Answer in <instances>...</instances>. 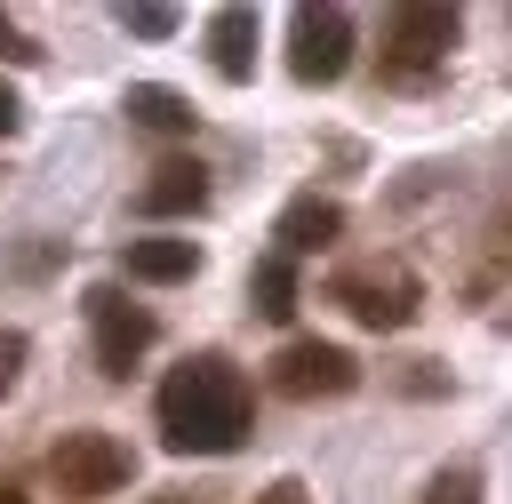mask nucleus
Here are the masks:
<instances>
[{"instance_id":"6e6552de","label":"nucleus","mask_w":512,"mask_h":504,"mask_svg":"<svg viewBox=\"0 0 512 504\" xmlns=\"http://www.w3.org/2000/svg\"><path fill=\"white\" fill-rule=\"evenodd\" d=\"M208 208V168L200 160H160L136 184V216H200Z\"/></svg>"},{"instance_id":"20e7f679","label":"nucleus","mask_w":512,"mask_h":504,"mask_svg":"<svg viewBox=\"0 0 512 504\" xmlns=\"http://www.w3.org/2000/svg\"><path fill=\"white\" fill-rule=\"evenodd\" d=\"M48 480H56L64 496H80V504H104V496H120V488L136 480V456H128V440L80 424V432H64V440L48 448Z\"/></svg>"},{"instance_id":"7ed1b4c3","label":"nucleus","mask_w":512,"mask_h":504,"mask_svg":"<svg viewBox=\"0 0 512 504\" xmlns=\"http://www.w3.org/2000/svg\"><path fill=\"white\" fill-rule=\"evenodd\" d=\"M456 40H464V16L456 8H432V0H400L392 16H384V80H400V88H424L448 56H456Z\"/></svg>"},{"instance_id":"2eb2a0df","label":"nucleus","mask_w":512,"mask_h":504,"mask_svg":"<svg viewBox=\"0 0 512 504\" xmlns=\"http://www.w3.org/2000/svg\"><path fill=\"white\" fill-rule=\"evenodd\" d=\"M416 504H488V496H480V472H472V464H440Z\"/></svg>"},{"instance_id":"9d476101","label":"nucleus","mask_w":512,"mask_h":504,"mask_svg":"<svg viewBox=\"0 0 512 504\" xmlns=\"http://www.w3.org/2000/svg\"><path fill=\"white\" fill-rule=\"evenodd\" d=\"M120 272L128 280H144V288H176V280H192L200 272V240H128L120 248Z\"/></svg>"},{"instance_id":"6ab92c4d","label":"nucleus","mask_w":512,"mask_h":504,"mask_svg":"<svg viewBox=\"0 0 512 504\" xmlns=\"http://www.w3.org/2000/svg\"><path fill=\"white\" fill-rule=\"evenodd\" d=\"M248 504H312V488H304V480H264Z\"/></svg>"},{"instance_id":"f257e3e1","label":"nucleus","mask_w":512,"mask_h":504,"mask_svg":"<svg viewBox=\"0 0 512 504\" xmlns=\"http://www.w3.org/2000/svg\"><path fill=\"white\" fill-rule=\"evenodd\" d=\"M152 424H160V440L176 456H232L248 440V424H256V392L224 352H192V360H176L160 376Z\"/></svg>"},{"instance_id":"0eeeda50","label":"nucleus","mask_w":512,"mask_h":504,"mask_svg":"<svg viewBox=\"0 0 512 504\" xmlns=\"http://www.w3.org/2000/svg\"><path fill=\"white\" fill-rule=\"evenodd\" d=\"M344 64H352V16L328 0H304L296 16H288V72L304 80V88H328V80H344Z\"/></svg>"},{"instance_id":"9b49d317","label":"nucleus","mask_w":512,"mask_h":504,"mask_svg":"<svg viewBox=\"0 0 512 504\" xmlns=\"http://www.w3.org/2000/svg\"><path fill=\"white\" fill-rule=\"evenodd\" d=\"M208 64H216V80H256V8L208 16Z\"/></svg>"},{"instance_id":"a211bd4d","label":"nucleus","mask_w":512,"mask_h":504,"mask_svg":"<svg viewBox=\"0 0 512 504\" xmlns=\"http://www.w3.org/2000/svg\"><path fill=\"white\" fill-rule=\"evenodd\" d=\"M0 64H40V48H32V32L0 8Z\"/></svg>"},{"instance_id":"1a4fd4ad","label":"nucleus","mask_w":512,"mask_h":504,"mask_svg":"<svg viewBox=\"0 0 512 504\" xmlns=\"http://www.w3.org/2000/svg\"><path fill=\"white\" fill-rule=\"evenodd\" d=\"M336 232H344V208H336L328 192H296V200L280 208V224H272L280 256H320V248H328Z\"/></svg>"},{"instance_id":"412c9836","label":"nucleus","mask_w":512,"mask_h":504,"mask_svg":"<svg viewBox=\"0 0 512 504\" xmlns=\"http://www.w3.org/2000/svg\"><path fill=\"white\" fill-rule=\"evenodd\" d=\"M16 120H24V104H16V88H8V80H0V144H8V136H16Z\"/></svg>"},{"instance_id":"5701e85b","label":"nucleus","mask_w":512,"mask_h":504,"mask_svg":"<svg viewBox=\"0 0 512 504\" xmlns=\"http://www.w3.org/2000/svg\"><path fill=\"white\" fill-rule=\"evenodd\" d=\"M0 504H32V496H24V488H0Z\"/></svg>"},{"instance_id":"4468645a","label":"nucleus","mask_w":512,"mask_h":504,"mask_svg":"<svg viewBox=\"0 0 512 504\" xmlns=\"http://www.w3.org/2000/svg\"><path fill=\"white\" fill-rule=\"evenodd\" d=\"M464 296H472V304H480L488 320H512V248H488V256L472 264Z\"/></svg>"},{"instance_id":"f8f14e48","label":"nucleus","mask_w":512,"mask_h":504,"mask_svg":"<svg viewBox=\"0 0 512 504\" xmlns=\"http://www.w3.org/2000/svg\"><path fill=\"white\" fill-rule=\"evenodd\" d=\"M120 112H128L144 136H192V128H200L192 96H176V88H160V80H136V88L120 96Z\"/></svg>"},{"instance_id":"39448f33","label":"nucleus","mask_w":512,"mask_h":504,"mask_svg":"<svg viewBox=\"0 0 512 504\" xmlns=\"http://www.w3.org/2000/svg\"><path fill=\"white\" fill-rule=\"evenodd\" d=\"M264 384H272L280 400H344V392L360 384V360H352L344 344H328V336H288V344L264 360Z\"/></svg>"},{"instance_id":"b1692460","label":"nucleus","mask_w":512,"mask_h":504,"mask_svg":"<svg viewBox=\"0 0 512 504\" xmlns=\"http://www.w3.org/2000/svg\"><path fill=\"white\" fill-rule=\"evenodd\" d=\"M504 232H512V224H504Z\"/></svg>"},{"instance_id":"4be33fe9","label":"nucleus","mask_w":512,"mask_h":504,"mask_svg":"<svg viewBox=\"0 0 512 504\" xmlns=\"http://www.w3.org/2000/svg\"><path fill=\"white\" fill-rule=\"evenodd\" d=\"M152 504H208V496H192V488H160Z\"/></svg>"},{"instance_id":"f3484780","label":"nucleus","mask_w":512,"mask_h":504,"mask_svg":"<svg viewBox=\"0 0 512 504\" xmlns=\"http://www.w3.org/2000/svg\"><path fill=\"white\" fill-rule=\"evenodd\" d=\"M24 360H32V344H24V328H0V400L16 392V376H24Z\"/></svg>"},{"instance_id":"423d86ee","label":"nucleus","mask_w":512,"mask_h":504,"mask_svg":"<svg viewBox=\"0 0 512 504\" xmlns=\"http://www.w3.org/2000/svg\"><path fill=\"white\" fill-rule=\"evenodd\" d=\"M80 312H88V336H96V368L104 376H128L144 352H152V312L144 304H128V288L120 280H96L88 296H80Z\"/></svg>"},{"instance_id":"f03ea898","label":"nucleus","mask_w":512,"mask_h":504,"mask_svg":"<svg viewBox=\"0 0 512 504\" xmlns=\"http://www.w3.org/2000/svg\"><path fill=\"white\" fill-rule=\"evenodd\" d=\"M328 304H344L360 328H408L416 320V304H424V280H416V264L408 256H352V264H336L328 272Z\"/></svg>"},{"instance_id":"aec40b11","label":"nucleus","mask_w":512,"mask_h":504,"mask_svg":"<svg viewBox=\"0 0 512 504\" xmlns=\"http://www.w3.org/2000/svg\"><path fill=\"white\" fill-rule=\"evenodd\" d=\"M400 368H408V376H400L408 392H440V376H432V360H400Z\"/></svg>"},{"instance_id":"dca6fc26","label":"nucleus","mask_w":512,"mask_h":504,"mask_svg":"<svg viewBox=\"0 0 512 504\" xmlns=\"http://www.w3.org/2000/svg\"><path fill=\"white\" fill-rule=\"evenodd\" d=\"M120 24H128L136 40H168V32H176V8H168V0H136V8H120Z\"/></svg>"},{"instance_id":"ddd939ff","label":"nucleus","mask_w":512,"mask_h":504,"mask_svg":"<svg viewBox=\"0 0 512 504\" xmlns=\"http://www.w3.org/2000/svg\"><path fill=\"white\" fill-rule=\"evenodd\" d=\"M248 304L264 312V320H296V256H264L256 272H248Z\"/></svg>"}]
</instances>
